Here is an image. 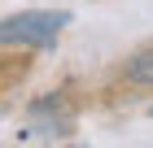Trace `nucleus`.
I'll return each mask as SVG.
<instances>
[{
	"instance_id": "obj_1",
	"label": "nucleus",
	"mask_w": 153,
	"mask_h": 148,
	"mask_svg": "<svg viewBox=\"0 0 153 148\" xmlns=\"http://www.w3.org/2000/svg\"><path fill=\"white\" fill-rule=\"evenodd\" d=\"M70 26L66 9H22L0 22V48H53Z\"/></svg>"
},
{
	"instance_id": "obj_2",
	"label": "nucleus",
	"mask_w": 153,
	"mask_h": 148,
	"mask_svg": "<svg viewBox=\"0 0 153 148\" xmlns=\"http://www.w3.org/2000/svg\"><path fill=\"white\" fill-rule=\"evenodd\" d=\"M70 126H74V122H70L66 113L44 118V122H35V118H31V122L18 131V139H66V135H70Z\"/></svg>"
},
{
	"instance_id": "obj_3",
	"label": "nucleus",
	"mask_w": 153,
	"mask_h": 148,
	"mask_svg": "<svg viewBox=\"0 0 153 148\" xmlns=\"http://www.w3.org/2000/svg\"><path fill=\"white\" fill-rule=\"evenodd\" d=\"M123 83H127V87L153 91V52H136V57L123 61Z\"/></svg>"
},
{
	"instance_id": "obj_4",
	"label": "nucleus",
	"mask_w": 153,
	"mask_h": 148,
	"mask_svg": "<svg viewBox=\"0 0 153 148\" xmlns=\"http://www.w3.org/2000/svg\"><path fill=\"white\" fill-rule=\"evenodd\" d=\"M149 113H153V105H149Z\"/></svg>"
}]
</instances>
